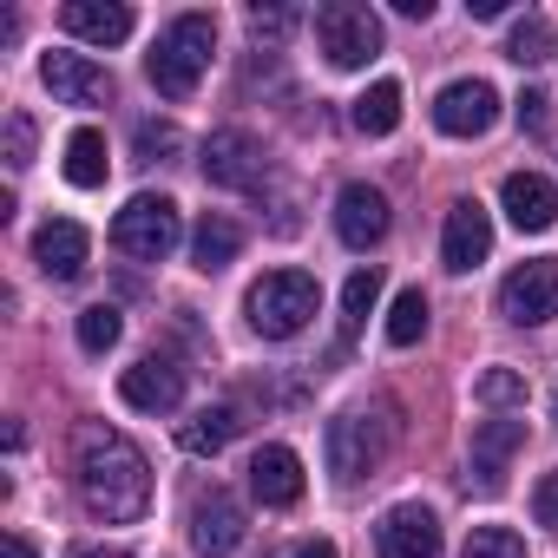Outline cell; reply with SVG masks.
<instances>
[{
	"mask_svg": "<svg viewBox=\"0 0 558 558\" xmlns=\"http://www.w3.org/2000/svg\"><path fill=\"white\" fill-rule=\"evenodd\" d=\"M73 480H80L86 512L106 519V525H132L151 506V466H145V453L119 427H106V421L80 427V440H73Z\"/></svg>",
	"mask_w": 558,
	"mask_h": 558,
	"instance_id": "cell-1",
	"label": "cell"
},
{
	"mask_svg": "<svg viewBox=\"0 0 558 558\" xmlns=\"http://www.w3.org/2000/svg\"><path fill=\"white\" fill-rule=\"evenodd\" d=\"M316 303H323V290H316L310 269H269L263 283H250L243 316H250V329H256L263 342H290V336L310 329Z\"/></svg>",
	"mask_w": 558,
	"mask_h": 558,
	"instance_id": "cell-2",
	"label": "cell"
},
{
	"mask_svg": "<svg viewBox=\"0 0 558 558\" xmlns=\"http://www.w3.org/2000/svg\"><path fill=\"white\" fill-rule=\"evenodd\" d=\"M210 53H217V21H210V14H178V21L158 34L145 73H151V86H158L165 99H191L197 80H204V66H210Z\"/></svg>",
	"mask_w": 558,
	"mask_h": 558,
	"instance_id": "cell-3",
	"label": "cell"
},
{
	"mask_svg": "<svg viewBox=\"0 0 558 558\" xmlns=\"http://www.w3.org/2000/svg\"><path fill=\"white\" fill-rule=\"evenodd\" d=\"M316 40H323L329 66L355 73L381 53V14L362 8V0H329V8H316Z\"/></svg>",
	"mask_w": 558,
	"mask_h": 558,
	"instance_id": "cell-4",
	"label": "cell"
},
{
	"mask_svg": "<svg viewBox=\"0 0 558 558\" xmlns=\"http://www.w3.org/2000/svg\"><path fill=\"white\" fill-rule=\"evenodd\" d=\"M112 250H125L132 263H165L178 250V204L171 197H132L119 217H112Z\"/></svg>",
	"mask_w": 558,
	"mask_h": 558,
	"instance_id": "cell-5",
	"label": "cell"
},
{
	"mask_svg": "<svg viewBox=\"0 0 558 558\" xmlns=\"http://www.w3.org/2000/svg\"><path fill=\"white\" fill-rule=\"evenodd\" d=\"M381 460H388V421H375V414H362V408L329 421V473H336L342 486L375 480Z\"/></svg>",
	"mask_w": 558,
	"mask_h": 558,
	"instance_id": "cell-6",
	"label": "cell"
},
{
	"mask_svg": "<svg viewBox=\"0 0 558 558\" xmlns=\"http://www.w3.org/2000/svg\"><path fill=\"white\" fill-rule=\"evenodd\" d=\"M499 316L519 329H538L558 316V256H532L499 283Z\"/></svg>",
	"mask_w": 558,
	"mask_h": 558,
	"instance_id": "cell-7",
	"label": "cell"
},
{
	"mask_svg": "<svg viewBox=\"0 0 558 558\" xmlns=\"http://www.w3.org/2000/svg\"><path fill=\"white\" fill-rule=\"evenodd\" d=\"M197 165H204V178H210L217 191H256V184H263V171H269L263 145H256L243 125H223V132H210Z\"/></svg>",
	"mask_w": 558,
	"mask_h": 558,
	"instance_id": "cell-8",
	"label": "cell"
},
{
	"mask_svg": "<svg viewBox=\"0 0 558 558\" xmlns=\"http://www.w3.org/2000/svg\"><path fill=\"white\" fill-rule=\"evenodd\" d=\"M191 545H197V558H230L243 545V506L230 486L191 493Z\"/></svg>",
	"mask_w": 558,
	"mask_h": 558,
	"instance_id": "cell-9",
	"label": "cell"
},
{
	"mask_svg": "<svg viewBox=\"0 0 558 558\" xmlns=\"http://www.w3.org/2000/svg\"><path fill=\"white\" fill-rule=\"evenodd\" d=\"M434 125H440L447 138H486V132L499 125V93H493L486 80H453V86H440V99H434Z\"/></svg>",
	"mask_w": 558,
	"mask_h": 558,
	"instance_id": "cell-10",
	"label": "cell"
},
{
	"mask_svg": "<svg viewBox=\"0 0 558 558\" xmlns=\"http://www.w3.org/2000/svg\"><path fill=\"white\" fill-rule=\"evenodd\" d=\"M375 551L381 558H440V519L421 499H401L375 519Z\"/></svg>",
	"mask_w": 558,
	"mask_h": 558,
	"instance_id": "cell-11",
	"label": "cell"
},
{
	"mask_svg": "<svg viewBox=\"0 0 558 558\" xmlns=\"http://www.w3.org/2000/svg\"><path fill=\"white\" fill-rule=\"evenodd\" d=\"M486 250H493V217H486L480 197H460V204L447 210V230H440V263H447L453 276H466V269L486 263Z\"/></svg>",
	"mask_w": 558,
	"mask_h": 558,
	"instance_id": "cell-12",
	"label": "cell"
},
{
	"mask_svg": "<svg viewBox=\"0 0 558 558\" xmlns=\"http://www.w3.org/2000/svg\"><path fill=\"white\" fill-rule=\"evenodd\" d=\"M40 80L60 106H112V73L93 66L86 53H47L40 60Z\"/></svg>",
	"mask_w": 558,
	"mask_h": 558,
	"instance_id": "cell-13",
	"label": "cell"
},
{
	"mask_svg": "<svg viewBox=\"0 0 558 558\" xmlns=\"http://www.w3.org/2000/svg\"><path fill=\"white\" fill-rule=\"evenodd\" d=\"M86 256H93L86 223L53 217V223H40V230H34V263L53 276V283H80V276H86Z\"/></svg>",
	"mask_w": 558,
	"mask_h": 558,
	"instance_id": "cell-14",
	"label": "cell"
},
{
	"mask_svg": "<svg viewBox=\"0 0 558 558\" xmlns=\"http://www.w3.org/2000/svg\"><path fill=\"white\" fill-rule=\"evenodd\" d=\"M119 395H125V408H138V414H171V408L184 401V368H178L171 355H145L138 368H125Z\"/></svg>",
	"mask_w": 558,
	"mask_h": 558,
	"instance_id": "cell-15",
	"label": "cell"
},
{
	"mask_svg": "<svg viewBox=\"0 0 558 558\" xmlns=\"http://www.w3.org/2000/svg\"><path fill=\"white\" fill-rule=\"evenodd\" d=\"M336 236L349 250H375L388 236V197L375 184H342V197H336Z\"/></svg>",
	"mask_w": 558,
	"mask_h": 558,
	"instance_id": "cell-16",
	"label": "cell"
},
{
	"mask_svg": "<svg viewBox=\"0 0 558 558\" xmlns=\"http://www.w3.org/2000/svg\"><path fill=\"white\" fill-rule=\"evenodd\" d=\"M499 204H506L512 230H551L558 223V184L545 171H512L499 184Z\"/></svg>",
	"mask_w": 558,
	"mask_h": 558,
	"instance_id": "cell-17",
	"label": "cell"
},
{
	"mask_svg": "<svg viewBox=\"0 0 558 558\" xmlns=\"http://www.w3.org/2000/svg\"><path fill=\"white\" fill-rule=\"evenodd\" d=\"M250 493L263 499V506H296L303 499V460L290 453V447H256L250 453Z\"/></svg>",
	"mask_w": 558,
	"mask_h": 558,
	"instance_id": "cell-18",
	"label": "cell"
},
{
	"mask_svg": "<svg viewBox=\"0 0 558 558\" xmlns=\"http://www.w3.org/2000/svg\"><path fill=\"white\" fill-rule=\"evenodd\" d=\"M60 27L73 40H93V47H119L132 34V8H125V0H66Z\"/></svg>",
	"mask_w": 558,
	"mask_h": 558,
	"instance_id": "cell-19",
	"label": "cell"
},
{
	"mask_svg": "<svg viewBox=\"0 0 558 558\" xmlns=\"http://www.w3.org/2000/svg\"><path fill=\"white\" fill-rule=\"evenodd\" d=\"M519 447H525V421H480V427H473V473H480L486 493L506 486V460H512Z\"/></svg>",
	"mask_w": 558,
	"mask_h": 558,
	"instance_id": "cell-20",
	"label": "cell"
},
{
	"mask_svg": "<svg viewBox=\"0 0 558 558\" xmlns=\"http://www.w3.org/2000/svg\"><path fill=\"white\" fill-rule=\"evenodd\" d=\"M236 427H243V421H236V408H197V414L178 427V447L204 460V453H223V447L236 440Z\"/></svg>",
	"mask_w": 558,
	"mask_h": 558,
	"instance_id": "cell-21",
	"label": "cell"
},
{
	"mask_svg": "<svg viewBox=\"0 0 558 558\" xmlns=\"http://www.w3.org/2000/svg\"><path fill=\"white\" fill-rule=\"evenodd\" d=\"M236 250H243V230L230 223V217H204L197 230H191V263L210 276V269H223V263H236Z\"/></svg>",
	"mask_w": 558,
	"mask_h": 558,
	"instance_id": "cell-22",
	"label": "cell"
},
{
	"mask_svg": "<svg viewBox=\"0 0 558 558\" xmlns=\"http://www.w3.org/2000/svg\"><path fill=\"white\" fill-rule=\"evenodd\" d=\"M66 184H80V191H99L106 184V132L80 125L66 138Z\"/></svg>",
	"mask_w": 558,
	"mask_h": 558,
	"instance_id": "cell-23",
	"label": "cell"
},
{
	"mask_svg": "<svg viewBox=\"0 0 558 558\" xmlns=\"http://www.w3.org/2000/svg\"><path fill=\"white\" fill-rule=\"evenodd\" d=\"M395 125H401V86H395V80H375V86L355 99V132L388 138Z\"/></svg>",
	"mask_w": 558,
	"mask_h": 558,
	"instance_id": "cell-24",
	"label": "cell"
},
{
	"mask_svg": "<svg viewBox=\"0 0 558 558\" xmlns=\"http://www.w3.org/2000/svg\"><path fill=\"white\" fill-rule=\"evenodd\" d=\"M375 303H381V269L368 263V269H355L349 283H342V336H355L375 316Z\"/></svg>",
	"mask_w": 558,
	"mask_h": 558,
	"instance_id": "cell-25",
	"label": "cell"
},
{
	"mask_svg": "<svg viewBox=\"0 0 558 558\" xmlns=\"http://www.w3.org/2000/svg\"><path fill=\"white\" fill-rule=\"evenodd\" d=\"M132 151H138L145 165H165V158L184 151V132H178L171 119H138V125H132Z\"/></svg>",
	"mask_w": 558,
	"mask_h": 558,
	"instance_id": "cell-26",
	"label": "cell"
},
{
	"mask_svg": "<svg viewBox=\"0 0 558 558\" xmlns=\"http://www.w3.org/2000/svg\"><path fill=\"white\" fill-rule=\"evenodd\" d=\"M421 336H427V296L421 290H401L395 310H388V342L395 349H414Z\"/></svg>",
	"mask_w": 558,
	"mask_h": 558,
	"instance_id": "cell-27",
	"label": "cell"
},
{
	"mask_svg": "<svg viewBox=\"0 0 558 558\" xmlns=\"http://www.w3.org/2000/svg\"><path fill=\"white\" fill-rule=\"evenodd\" d=\"M119 310L112 303H93V310H80V349L86 355H106V349H119Z\"/></svg>",
	"mask_w": 558,
	"mask_h": 558,
	"instance_id": "cell-28",
	"label": "cell"
},
{
	"mask_svg": "<svg viewBox=\"0 0 558 558\" xmlns=\"http://www.w3.org/2000/svg\"><path fill=\"white\" fill-rule=\"evenodd\" d=\"M460 558H525V538H519L512 525H480Z\"/></svg>",
	"mask_w": 558,
	"mask_h": 558,
	"instance_id": "cell-29",
	"label": "cell"
},
{
	"mask_svg": "<svg viewBox=\"0 0 558 558\" xmlns=\"http://www.w3.org/2000/svg\"><path fill=\"white\" fill-rule=\"evenodd\" d=\"M545 47H551V27L532 14V21H519V27H512V40H506V60H519V66H538V60H545Z\"/></svg>",
	"mask_w": 558,
	"mask_h": 558,
	"instance_id": "cell-30",
	"label": "cell"
},
{
	"mask_svg": "<svg viewBox=\"0 0 558 558\" xmlns=\"http://www.w3.org/2000/svg\"><path fill=\"white\" fill-rule=\"evenodd\" d=\"M473 395H480L486 408H525V375H512V368H486Z\"/></svg>",
	"mask_w": 558,
	"mask_h": 558,
	"instance_id": "cell-31",
	"label": "cell"
},
{
	"mask_svg": "<svg viewBox=\"0 0 558 558\" xmlns=\"http://www.w3.org/2000/svg\"><path fill=\"white\" fill-rule=\"evenodd\" d=\"M8 165H14V171H27V165H34V119H27V112H14V119H8Z\"/></svg>",
	"mask_w": 558,
	"mask_h": 558,
	"instance_id": "cell-32",
	"label": "cell"
},
{
	"mask_svg": "<svg viewBox=\"0 0 558 558\" xmlns=\"http://www.w3.org/2000/svg\"><path fill=\"white\" fill-rule=\"evenodd\" d=\"M532 519H538L545 532H558V473H545V480L532 486Z\"/></svg>",
	"mask_w": 558,
	"mask_h": 558,
	"instance_id": "cell-33",
	"label": "cell"
},
{
	"mask_svg": "<svg viewBox=\"0 0 558 558\" xmlns=\"http://www.w3.org/2000/svg\"><path fill=\"white\" fill-rule=\"evenodd\" d=\"M250 34H256V40H283V34H290V14H276V8L263 14V8H256V14H250Z\"/></svg>",
	"mask_w": 558,
	"mask_h": 558,
	"instance_id": "cell-34",
	"label": "cell"
},
{
	"mask_svg": "<svg viewBox=\"0 0 558 558\" xmlns=\"http://www.w3.org/2000/svg\"><path fill=\"white\" fill-rule=\"evenodd\" d=\"M545 106H551L545 93H525V99H519V125H532V132H538V125H545Z\"/></svg>",
	"mask_w": 558,
	"mask_h": 558,
	"instance_id": "cell-35",
	"label": "cell"
},
{
	"mask_svg": "<svg viewBox=\"0 0 558 558\" xmlns=\"http://www.w3.org/2000/svg\"><path fill=\"white\" fill-rule=\"evenodd\" d=\"M466 14H473V21H499V14H506V0H466Z\"/></svg>",
	"mask_w": 558,
	"mask_h": 558,
	"instance_id": "cell-36",
	"label": "cell"
},
{
	"mask_svg": "<svg viewBox=\"0 0 558 558\" xmlns=\"http://www.w3.org/2000/svg\"><path fill=\"white\" fill-rule=\"evenodd\" d=\"M0 558H34V545L21 532H8V538H0Z\"/></svg>",
	"mask_w": 558,
	"mask_h": 558,
	"instance_id": "cell-37",
	"label": "cell"
},
{
	"mask_svg": "<svg viewBox=\"0 0 558 558\" xmlns=\"http://www.w3.org/2000/svg\"><path fill=\"white\" fill-rule=\"evenodd\" d=\"M290 558H336V545H329V538H310V545H303V551H290Z\"/></svg>",
	"mask_w": 558,
	"mask_h": 558,
	"instance_id": "cell-38",
	"label": "cell"
},
{
	"mask_svg": "<svg viewBox=\"0 0 558 558\" xmlns=\"http://www.w3.org/2000/svg\"><path fill=\"white\" fill-rule=\"evenodd\" d=\"M73 558H125V551H106V545H80Z\"/></svg>",
	"mask_w": 558,
	"mask_h": 558,
	"instance_id": "cell-39",
	"label": "cell"
}]
</instances>
